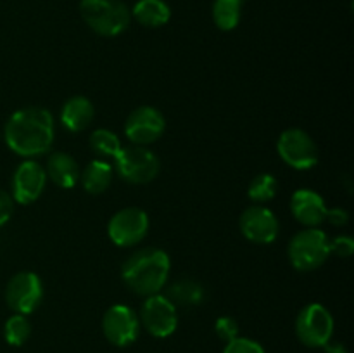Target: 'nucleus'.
Instances as JSON below:
<instances>
[{
  "label": "nucleus",
  "instance_id": "obj_28",
  "mask_svg": "<svg viewBox=\"0 0 354 353\" xmlns=\"http://www.w3.org/2000/svg\"><path fill=\"white\" fill-rule=\"evenodd\" d=\"M14 211V199L9 192L0 189V227L10 220Z\"/></svg>",
  "mask_w": 354,
  "mask_h": 353
},
{
  "label": "nucleus",
  "instance_id": "obj_30",
  "mask_svg": "<svg viewBox=\"0 0 354 353\" xmlns=\"http://www.w3.org/2000/svg\"><path fill=\"white\" fill-rule=\"evenodd\" d=\"M324 350L325 353H348V350H346V346L342 343L332 341V339L324 346Z\"/></svg>",
  "mask_w": 354,
  "mask_h": 353
},
{
  "label": "nucleus",
  "instance_id": "obj_26",
  "mask_svg": "<svg viewBox=\"0 0 354 353\" xmlns=\"http://www.w3.org/2000/svg\"><path fill=\"white\" fill-rule=\"evenodd\" d=\"M214 331H216L218 338L221 341L228 343L232 339L239 338V322L234 317H230V315H223V317H220L214 322Z\"/></svg>",
  "mask_w": 354,
  "mask_h": 353
},
{
  "label": "nucleus",
  "instance_id": "obj_12",
  "mask_svg": "<svg viewBox=\"0 0 354 353\" xmlns=\"http://www.w3.org/2000/svg\"><path fill=\"white\" fill-rule=\"evenodd\" d=\"M242 235L254 244H272L280 232L279 218L272 210L261 204H252L242 211L239 218Z\"/></svg>",
  "mask_w": 354,
  "mask_h": 353
},
{
  "label": "nucleus",
  "instance_id": "obj_22",
  "mask_svg": "<svg viewBox=\"0 0 354 353\" xmlns=\"http://www.w3.org/2000/svg\"><path fill=\"white\" fill-rule=\"evenodd\" d=\"M279 192V180L272 173H259L251 180L248 189V196L252 203L263 204L272 201Z\"/></svg>",
  "mask_w": 354,
  "mask_h": 353
},
{
  "label": "nucleus",
  "instance_id": "obj_14",
  "mask_svg": "<svg viewBox=\"0 0 354 353\" xmlns=\"http://www.w3.org/2000/svg\"><path fill=\"white\" fill-rule=\"evenodd\" d=\"M12 199L19 204H31L41 196L47 185V173L40 163L26 159L12 175Z\"/></svg>",
  "mask_w": 354,
  "mask_h": 353
},
{
  "label": "nucleus",
  "instance_id": "obj_1",
  "mask_svg": "<svg viewBox=\"0 0 354 353\" xmlns=\"http://www.w3.org/2000/svg\"><path fill=\"white\" fill-rule=\"evenodd\" d=\"M54 118L44 107H23L12 113L3 127L7 147L23 158L45 154L54 144Z\"/></svg>",
  "mask_w": 354,
  "mask_h": 353
},
{
  "label": "nucleus",
  "instance_id": "obj_8",
  "mask_svg": "<svg viewBox=\"0 0 354 353\" xmlns=\"http://www.w3.org/2000/svg\"><path fill=\"white\" fill-rule=\"evenodd\" d=\"M44 300V284L35 272L14 273L6 287V301L14 314L28 315L37 310Z\"/></svg>",
  "mask_w": 354,
  "mask_h": 353
},
{
  "label": "nucleus",
  "instance_id": "obj_18",
  "mask_svg": "<svg viewBox=\"0 0 354 353\" xmlns=\"http://www.w3.org/2000/svg\"><path fill=\"white\" fill-rule=\"evenodd\" d=\"M113 176L114 170L106 159H93L80 173L83 189L88 194H102L104 190H107V187L113 182Z\"/></svg>",
  "mask_w": 354,
  "mask_h": 353
},
{
  "label": "nucleus",
  "instance_id": "obj_27",
  "mask_svg": "<svg viewBox=\"0 0 354 353\" xmlns=\"http://www.w3.org/2000/svg\"><path fill=\"white\" fill-rule=\"evenodd\" d=\"M328 249H330V255L349 258L354 251V241L349 235H337L332 241H328Z\"/></svg>",
  "mask_w": 354,
  "mask_h": 353
},
{
  "label": "nucleus",
  "instance_id": "obj_5",
  "mask_svg": "<svg viewBox=\"0 0 354 353\" xmlns=\"http://www.w3.org/2000/svg\"><path fill=\"white\" fill-rule=\"evenodd\" d=\"M334 334L332 314L320 303H310L297 314L296 336L304 346L324 348Z\"/></svg>",
  "mask_w": 354,
  "mask_h": 353
},
{
  "label": "nucleus",
  "instance_id": "obj_29",
  "mask_svg": "<svg viewBox=\"0 0 354 353\" xmlns=\"http://www.w3.org/2000/svg\"><path fill=\"white\" fill-rule=\"evenodd\" d=\"M325 220L328 224L335 225V227H341V225H346L349 221V213L342 208H328L327 215H325Z\"/></svg>",
  "mask_w": 354,
  "mask_h": 353
},
{
  "label": "nucleus",
  "instance_id": "obj_10",
  "mask_svg": "<svg viewBox=\"0 0 354 353\" xmlns=\"http://www.w3.org/2000/svg\"><path fill=\"white\" fill-rule=\"evenodd\" d=\"M140 325L154 338H168L178 327L176 307L165 294H152L145 298L140 310Z\"/></svg>",
  "mask_w": 354,
  "mask_h": 353
},
{
  "label": "nucleus",
  "instance_id": "obj_17",
  "mask_svg": "<svg viewBox=\"0 0 354 353\" xmlns=\"http://www.w3.org/2000/svg\"><path fill=\"white\" fill-rule=\"evenodd\" d=\"M93 114H95V109H93L92 100L86 99L85 96L69 97L62 104L61 123L66 130L76 134V132H83L85 128H88L93 120Z\"/></svg>",
  "mask_w": 354,
  "mask_h": 353
},
{
  "label": "nucleus",
  "instance_id": "obj_7",
  "mask_svg": "<svg viewBox=\"0 0 354 353\" xmlns=\"http://www.w3.org/2000/svg\"><path fill=\"white\" fill-rule=\"evenodd\" d=\"M277 152L294 170H310L318 163V147L301 128H287L277 141Z\"/></svg>",
  "mask_w": 354,
  "mask_h": 353
},
{
  "label": "nucleus",
  "instance_id": "obj_24",
  "mask_svg": "<svg viewBox=\"0 0 354 353\" xmlns=\"http://www.w3.org/2000/svg\"><path fill=\"white\" fill-rule=\"evenodd\" d=\"M31 336V324L26 315L14 314L3 325V338L10 346H23Z\"/></svg>",
  "mask_w": 354,
  "mask_h": 353
},
{
  "label": "nucleus",
  "instance_id": "obj_6",
  "mask_svg": "<svg viewBox=\"0 0 354 353\" xmlns=\"http://www.w3.org/2000/svg\"><path fill=\"white\" fill-rule=\"evenodd\" d=\"M114 163L121 179L137 185L152 182L161 170L158 156L144 145L123 147L114 158Z\"/></svg>",
  "mask_w": 354,
  "mask_h": 353
},
{
  "label": "nucleus",
  "instance_id": "obj_16",
  "mask_svg": "<svg viewBox=\"0 0 354 353\" xmlns=\"http://www.w3.org/2000/svg\"><path fill=\"white\" fill-rule=\"evenodd\" d=\"M47 179L61 189H73L80 182V166L68 152H52L47 159Z\"/></svg>",
  "mask_w": 354,
  "mask_h": 353
},
{
  "label": "nucleus",
  "instance_id": "obj_11",
  "mask_svg": "<svg viewBox=\"0 0 354 353\" xmlns=\"http://www.w3.org/2000/svg\"><path fill=\"white\" fill-rule=\"evenodd\" d=\"M102 332L111 345L123 348L137 341L140 334V318L133 308L127 305H113L102 317Z\"/></svg>",
  "mask_w": 354,
  "mask_h": 353
},
{
  "label": "nucleus",
  "instance_id": "obj_19",
  "mask_svg": "<svg viewBox=\"0 0 354 353\" xmlns=\"http://www.w3.org/2000/svg\"><path fill=\"white\" fill-rule=\"evenodd\" d=\"M133 17L142 26L159 28L168 23L171 10L165 0H138L133 7Z\"/></svg>",
  "mask_w": 354,
  "mask_h": 353
},
{
  "label": "nucleus",
  "instance_id": "obj_9",
  "mask_svg": "<svg viewBox=\"0 0 354 353\" xmlns=\"http://www.w3.org/2000/svg\"><path fill=\"white\" fill-rule=\"evenodd\" d=\"M149 232V215L142 208H123L111 217L107 234L116 246L130 248L145 239Z\"/></svg>",
  "mask_w": 354,
  "mask_h": 353
},
{
  "label": "nucleus",
  "instance_id": "obj_25",
  "mask_svg": "<svg viewBox=\"0 0 354 353\" xmlns=\"http://www.w3.org/2000/svg\"><path fill=\"white\" fill-rule=\"evenodd\" d=\"M223 353H265V348L251 338H235L225 345Z\"/></svg>",
  "mask_w": 354,
  "mask_h": 353
},
{
  "label": "nucleus",
  "instance_id": "obj_21",
  "mask_svg": "<svg viewBox=\"0 0 354 353\" xmlns=\"http://www.w3.org/2000/svg\"><path fill=\"white\" fill-rule=\"evenodd\" d=\"M244 0H214L213 19L220 30L232 31L241 23Z\"/></svg>",
  "mask_w": 354,
  "mask_h": 353
},
{
  "label": "nucleus",
  "instance_id": "obj_2",
  "mask_svg": "<svg viewBox=\"0 0 354 353\" xmlns=\"http://www.w3.org/2000/svg\"><path fill=\"white\" fill-rule=\"evenodd\" d=\"M169 266V256L162 249H138L121 266V279L128 289L147 298L158 294L166 286Z\"/></svg>",
  "mask_w": 354,
  "mask_h": 353
},
{
  "label": "nucleus",
  "instance_id": "obj_4",
  "mask_svg": "<svg viewBox=\"0 0 354 353\" xmlns=\"http://www.w3.org/2000/svg\"><path fill=\"white\" fill-rule=\"evenodd\" d=\"M328 241L322 228L308 227L304 230L297 232L289 242V260L292 266L299 272H311L324 265L330 256Z\"/></svg>",
  "mask_w": 354,
  "mask_h": 353
},
{
  "label": "nucleus",
  "instance_id": "obj_13",
  "mask_svg": "<svg viewBox=\"0 0 354 353\" xmlns=\"http://www.w3.org/2000/svg\"><path fill=\"white\" fill-rule=\"evenodd\" d=\"M165 116L152 106L137 107L124 121V135L133 145L152 144L165 134Z\"/></svg>",
  "mask_w": 354,
  "mask_h": 353
},
{
  "label": "nucleus",
  "instance_id": "obj_23",
  "mask_svg": "<svg viewBox=\"0 0 354 353\" xmlns=\"http://www.w3.org/2000/svg\"><path fill=\"white\" fill-rule=\"evenodd\" d=\"M90 145H92V149L97 154L109 159L116 158L121 149H123L120 137L113 130H107V128L93 130L92 135H90Z\"/></svg>",
  "mask_w": 354,
  "mask_h": 353
},
{
  "label": "nucleus",
  "instance_id": "obj_20",
  "mask_svg": "<svg viewBox=\"0 0 354 353\" xmlns=\"http://www.w3.org/2000/svg\"><path fill=\"white\" fill-rule=\"evenodd\" d=\"M173 305H183V307H196L203 303L204 287L194 279H180L168 287V293L165 294Z\"/></svg>",
  "mask_w": 354,
  "mask_h": 353
},
{
  "label": "nucleus",
  "instance_id": "obj_3",
  "mask_svg": "<svg viewBox=\"0 0 354 353\" xmlns=\"http://www.w3.org/2000/svg\"><path fill=\"white\" fill-rule=\"evenodd\" d=\"M80 14L95 33L102 37L121 35L131 21V12L121 0H82Z\"/></svg>",
  "mask_w": 354,
  "mask_h": 353
},
{
  "label": "nucleus",
  "instance_id": "obj_15",
  "mask_svg": "<svg viewBox=\"0 0 354 353\" xmlns=\"http://www.w3.org/2000/svg\"><path fill=\"white\" fill-rule=\"evenodd\" d=\"M327 210L325 199L313 189H297L290 197V211L294 218L306 227H317L325 221Z\"/></svg>",
  "mask_w": 354,
  "mask_h": 353
}]
</instances>
